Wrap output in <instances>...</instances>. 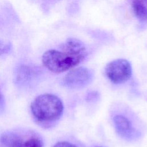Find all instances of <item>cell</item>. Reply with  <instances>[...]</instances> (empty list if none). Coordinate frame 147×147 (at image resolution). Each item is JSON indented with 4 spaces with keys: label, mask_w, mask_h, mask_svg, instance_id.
Here are the masks:
<instances>
[{
    "label": "cell",
    "mask_w": 147,
    "mask_h": 147,
    "mask_svg": "<svg viewBox=\"0 0 147 147\" xmlns=\"http://www.w3.org/2000/svg\"><path fill=\"white\" fill-rule=\"evenodd\" d=\"M30 109L36 121L45 127L55 124L62 115L64 106L61 100L57 96L42 94L32 102Z\"/></svg>",
    "instance_id": "cell-1"
},
{
    "label": "cell",
    "mask_w": 147,
    "mask_h": 147,
    "mask_svg": "<svg viewBox=\"0 0 147 147\" xmlns=\"http://www.w3.org/2000/svg\"><path fill=\"white\" fill-rule=\"evenodd\" d=\"M87 56L76 55L67 51L50 49L42 55L44 65L54 73H61L74 68L80 63Z\"/></svg>",
    "instance_id": "cell-2"
},
{
    "label": "cell",
    "mask_w": 147,
    "mask_h": 147,
    "mask_svg": "<svg viewBox=\"0 0 147 147\" xmlns=\"http://www.w3.org/2000/svg\"><path fill=\"white\" fill-rule=\"evenodd\" d=\"M0 144L2 147H43L40 137L32 133L6 132L1 136Z\"/></svg>",
    "instance_id": "cell-3"
},
{
    "label": "cell",
    "mask_w": 147,
    "mask_h": 147,
    "mask_svg": "<svg viewBox=\"0 0 147 147\" xmlns=\"http://www.w3.org/2000/svg\"><path fill=\"white\" fill-rule=\"evenodd\" d=\"M105 74L114 83L120 84L127 82L131 77L132 68L130 63L125 59H116L107 64Z\"/></svg>",
    "instance_id": "cell-4"
},
{
    "label": "cell",
    "mask_w": 147,
    "mask_h": 147,
    "mask_svg": "<svg viewBox=\"0 0 147 147\" xmlns=\"http://www.w3.org/2000/svg\"><path fill=\"white\" fill-rule=\"evenodd\" d=\"M93 78L92 70L85 67H79L71 70L65 76L63 84L71 88H83L92 82Z\"/></svg>",
    "instance_id": "cell-5"
},
{
    "label": "cell",
    "mask_w": 147,
    "mask_h": 147,
    "mask_svg": "<svg viewBox=\"0 0 147 147\" xmlns=\"http://www.w3.org/2000/svg\"><path fill=\"white\" fill-rule=\"evenodd\" d=\"M113 122L116 131L119 136L126 138L131 137L133 128L127 118L123 115H117L113 118Z\"/></svg>",
    "instance_id": "cell-6"
},
{
    "label": "cell",
    "mask_w": 147,
    "mask_h": 147,
    "mask_svg": "<svg viewBox=\"0 0 147 147\" xmlns=\"http://www.w3.org/2000/svg\"><path fill=\"white\" fill-rule=\"evenodd\" d=\"M131 6L135 16L139 20L147 21V5L145 1H134Z\"/></svg>",
    "instance_id": "cell-7"
},
{
    "label": "cell",
    "mask_w": 147,
    "mask_h": 147,
    "mask_svg": "<svg viewBox=\"0 0 147 147\" xmlns=\"http://www.w3.org/2000/svg\"><path fill=\"white\" fill-rule=\"evenodd\" d=\"M53 147H77L75 145L66 141H61L56 143Z\"/></svg>",
    "instance_id": "cell-8"
},
{
    "label": "cell",
    "mask_w": 147,
    "mask_h": 147,
    "mask_svg": "<svg viewBox=\"0 0 147 147\" xmlns=\"http://www.w3.org/2000/svg\"><path fill=\"white\" fill-rule=\"evenodd\" d=\"M3 105V95L0 91V108H2V107Z\"/></svg>",
    "instance_id": "cell-9"
}]
</instances>
